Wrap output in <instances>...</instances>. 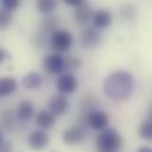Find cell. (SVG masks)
I'll return each mask as SVG.
<instances>
[{"mask_svg":"<svg viewBox=\"0 0 152 152\" xmlns=\"http://www.w3.org/2000/svg\"><path fill=\"white\" fill-rule=\"evenodd\" d=\"M96 103H97V100H95L91 95H86L83 101H82V109H83V112H86L87 115H88L91 112L96 110L94 108V106H96Z\"/></svg>","mask_w":152,"mask_h":152,"instance_id":"23","label":"cell"},{"mask_svg":"<svg viewBox=\"0 0 152 152\" xmlns=\"http://www.w3.org/2000/svg\"><path fill=\"white\" fill-rule=\"evenodd\" d=\"M1 125L2 128L7 132L12 131L15 126V115L13 113V110L11 109H5L1 113Z\"/></svg>","mask_w":152,"mask_h":152,"instance_id":"17","label":"cell"},{"mask_svg":"<svg viewBox=\"0 0 152 152\" xmlns=\"http://www.w3.org/2000/svg\"><path fill=\"white\" fill-rule=\"evenodd\" d=\"M64 62H65V69H68V70H77L82 66L81 58L77 56H74V55H69V56L64 57Z\"/></svg>","mask_w":152,"mask_h":152,"instance_id":"21","label":"cell"},{"mask_svg":"<svg viewBox=\"0 0 152 152\" xmlns=\"http://www.w3.org/2000/svg\"><path fill=\"white\" fill-rule=\"evenodd\" d=\"M43 65L45 70L50 74H61L65 69L64 57L61 53H51L45 56L43 61Z\"/></svg>","mask_w":152,"mask_h":152,"instance_id":"5","label":"cell"},{"mask_svg":"<svg viewBox=\"0 0 152 152\" xmlns=\"http://www.w3.org/2000/svg\"><path fill=\"white\" fill-rule=\"evenodd\" d=\"M122 146V138L115 128H106L96 137L99 152H119Z\"/></svg>","mask_w":152,"mask_h":152,"instance_id":"2","label":"cell"},{"mask_svg":"<svg viewBox=\"0 0 152 152\" xmlns=\"http://www.w3.org/2000/svg\"><path fill=\"white\" fill-rule=\"evenodd\" d=\"M37 10L40 12V13H44V14H49L52 13L56 7H57V1L56 0H38L37 4Z\"/></svg>","mask_w":152,"mask_h":152,"instance_id":"19","label":"cell"},{"mask_svg":"<svg viewBox=\"0 0 152 152\" xmlns=\"http://www.w3.org/2000/svg\"><path fill=\"white\" fill-rule=\"evenodd\" d=\"M34 42H37V46H39V48H45L49 44V42H48L46 37H45V32L38 33L34 37Z\"/></svg>","mask_w":152,"mask_h":152,"instance_id":"26","label":"cell"},{"mask_svg":"<svg viewBox=\"0 0 152 152\" xmlns=\"http://www.w3.org/2000/svg\"><path fill=\"white\" fill-rule=\"evenodd\" d=\"M101 40V32L94 26H87L81 32V44L86 49L95 48Z\"/></svg>","mask_w":152,"mask_h":152,"instance_id":"6","label":"cell"},{"mask_svg":"<svg viewBox=\"0 0 152 152\" xmlns=\"http://www.w3.org/2000/svg\"><path fill=\"white\" fill-rule=\"evenodd\" d=\"M108 115L102 112V110H94L90 114L87 115V122L88 126L93 129H97V131H103L107 128L108 125Z\"/></svg>","mask_w":152,"mask_h":152,"instance_id":"8","label":"cell"},{"mask_svg":"<svg viewBox=\"0 0 152 152\" xmlns=\"http://www.w3.org/2000/svg\"><path fill=\"white\" fill-rule=\"evenodd\" d=\"M20 5V1L19 0H1V7L2 10H6V11H14L15 8H18Z\"/></svg>","mask_w":152,"mask_h":152,"instance_id":"25","label":"cell"},{"mask_svg":"<svg viewBox=\"0 0 152 152\" xmlns=\"http://www.w3.org/2000/svg\"><path fill=\"white\" fill-rule=\"evenodd\" d=\"M84 125H88L87 119L81 120L78 124L64 129V132L62 134L63 141L66 145H76V144L82 142L87 137V129H86Z\"/></svg>","mask_w":152,"mask_h":152,"instance_id":"3","label":"cell"},{"mask_svg":"<svg viewBox=\"0 0 152 152\" xmlns=\"http://www.w3.org/2000/svg\"><path fill=\"white\" fill-rule=\"evenodd\" d=\"M150 120H152V109H151V112H150Z\"/></svg>","mask_w":152,"mask_h":152,"instance_id":"31","label":"cell"},{"mask_svg":"<svg viewBox=\"0 0 152 152\" xmlns=\"http://www.w3.org/2000/svg\"><path fill=\"white\" fill-rule=\"evenodd\" d=\"M34 113V108L33 104L27 101V100H23L19 102L18 104V109H17V118L21 121V122H26L28 121Z\"/></svg>","mask_w":152,"mask_h":152,"instance_id":"14","label":"cell"},{"mask_svg":"<svg viewBox=\"0 0 152 152\" xmlns=\"http://www.w3.org/2000/svg\"><path fill=\"white\" fill-rule=\"evenodd\" d=\"M120 15L124 20H132L137 15V7L133 5H125L120 10Z\"/></svg>","mask_w":152,"mask_h":152,"instance_id":"22","label":"cell"},{"mask_svg":"<svg viewBox=\"0 0 152 152\" xmlns=\"http://www.w3.org/2000/svg\"><path fill=\"white\" fill-rule=\"evenodd\" d=\"M56 122V115L52 114L49 109H43L40 110L37 115H36V124L42 128V129H46V128H51Z\"/></svg>","mask_w":152,"mask_h":152,"instance_id":"13","label":"cell"},{"mask_svg":"<svg viewBox=\"0 0 152 152\" xmlns=\"http://www.w3.org/2000/svg\"><path fill=\"white\" fill-rule=\"evenodd\" d=\"M49 144V135L44 129H36L32 131L28 135V145L31 148L39 151L46 147Z\"/></svg>","mask_w":152,"mask_h":152,"instance_id":"10","label":"cell"},{"mask_svg":"<svg viewBox=\"0 0 152 152\" xmlns=\"http://www.w3.org/2000/svg\"><path fill=\"white\" fill-rule=\"evenodd\" d=\"M134 89V77L129 71L116 70L103 81V93L112 100H126Z\"/></svg>","mask_w":152,"mask_h":152,"instance_id":"1","label":"cell"},{"mask_svg":"<svg viewBox=\"0 0 152 152\" xmlns=\"http://www.w3.org/2000/svg\"><path fill=\"white\" fill-rule=\"evenodd\" d=\"M112 13L108 11V10H104V8H101V10H97L95 13H94V17H93V25L94 27H96L97 30H101V28H106L110 25L112 23Z\"/></svg>","mask_w":152,"mask_h":152,"instance_id":"12","label":"cell"},{"mask_svg":"<svg viewBox=\"0 0 152 152\" xmlns=\"http://www.w3.org/2000/svg\"><path fill=\"white\" fill-rule=\"evenodd\" d=\"M139 135L145 140H152V120H146L140 125Z\"/></svg>","mask_w":152,"mask_h":152,"instance_id":"20","label":"cell"},{"mask_svg":"<svg viewBox=\"0 0 152 152\" xmlns=\"http://www.w3.org/2000/svg\"><path fill=\"white\" fill-rule=\"evenodd\" d=\"M78 82L77 78L71 72L62 74L57 80V89L61 94H71L77 89Z\"/></svg>","mask_w":152,"mask_h":152,"instance_id":"7","label":"cell"},{"mask_svg":"<svg viewBox=\"0 0 152 152\" xmlns=\"http://www.w3.org/2000/svg\"><path fill=\"white\" fill-rule=\"evenodd\" d=\"M72 42H74V37L66 30H57L51 34V39H50V44L52 49L57 50L58 52H63L70 49Z\"/></svg>","mask_w":152,"mask_h":152,"instance_id":"4","label":"cell"},{"mask_svg":"<svg viewBox=\"0 0 152 152\" xmlns=\"http://www.w3.org/2000/svg\"><path fill=\"white\" fill-rule=\"evenodd\" d=\"M94 11L91 8V6L88 4V2H83L81 6L76 7L75 11H74V19L77 24H81V25H84L87 24L90 19H93L94 17Z\"/></svg>","mask_w":152,"mask_h":152,"instance_id":"11","label":"cell"},{"mask_svg":"<svg viewBox=\"0 0 152 152\" xmlns=\"http://www.w3.org/2000/svg\"><path fill=\"white\" fill-rule=\"evenodd\" d=\"M12 19H13L12 12L6 11V10H2L0 12V25H1V27H7L12 23Z\"/></svg>","mask_w":152,"mask_h":152,"instance_id":"24","label":"cell"},{"mask_svg":"<svg viewBox=\"0 0 152 152\" xmlns=\"http://www.w3.org/2000/svg\"><path fill=\"white\" fill-rule=\"evenodd\" d=\"M12 150V145L8 141H4L1 138V147H0V152H11Z\"/></svg>","mask_w":152,"mask_h":152,"instance_id":"27","label":"cell"},{"mask_svg":"<svg viewBox=\"0 0 152 152\" xmlns=\"http://www.w3.org/2000/svg\"><path fill=\"white\" fill-rule=\"evenodd\" d=\"M18 84H17V81L13 78V77H2L0 80V95L2 97L12 94L15 91Z\"/></svg>","mask_w":152,"mask_h":152,"instance_id":"16","label":"cell"},{"mask_svg":"<svg viewBox=\"0 0 152 152\" xmlns=\"http://www.w3.org/2000/svg\"><path fill=\"white\" fill-rule=\"evenodd\" d=\"M43 82V77L39 72L37 71H31V72H27L23 80H21V83H23V87L25 89H36L38 87H40Z\"/></svg>","mask_w":152,"mask_h":152,"instance_id":"15","label":"cell"},{"mask_svg":"<svg viewBox=\"0 0 152 152\" xmlns=\"http://www.w3.org/2000/svg\"><path fill=\"white\" fill-rule=\"evenodd\" d=\"M58 18L53 14H50L48 17H45L43 19V23H42V30L43 32L45 33H53L58 30Z\"/></svg>","mask_w":152,"mask_h":152,"instance_id":"18","label":"cell"},{"mask_svg":"<svg viewBox=\"0 0 152 152\" xmlns=\"http://www.w3.org/2000/svg\"><path fill=\"white\" fill-rule=\"evenodd\" d=\"M8 58H11L10 52H8L5 48H1V49H0V62H4V61H6V59H8Z\"/></svg>","mask_w":152,"mask_h":152,"instance_id":"28","label":"cell"},{"mask_svg":"<svg viewBox=\"0 0 152 152\" xmlns=\"http://www.w3.org/2000/svg\"><path fill=\"white\" fill-rule=\"evenodd\" d=\"M64 2L66 4V5H70V6H74L75 8L76 7H78V6H81L83 2H84V0H64Z\"/></svg>","mask_w":152,"mask_h":152,"instance_id":"29","label":"cell"},{"mask_svg":"<svg viewBox=\"0 0 152 152\" xmlns=\"http://www.w3.org/2000/svg\"><path fill=\"white\" fill-rule=\"evenodd\" d=\"M138 152H152V147H150V146H141L138 150Z\"/></svg>","mask_w":152,"mask_h":152,"instance_id":"30","label":"cell"},{"mask_svg":"<svg viewBox=\"0 0 152 152\" xmlns=\"http://www.w3.org/2000/svg\"><path fill=\"white\" fill-rule=\"evenodd\" d=\"M48 107H49V110L52 114H55L56 116L57 115L59 116V115L64 114L68 110L69 101H68V99L63 94H57V95H53L50 99V101L48 103Z\"/></svg>","mask_w":152,"mask_h":152,"instance_id":"9","label":"cell"}]
</instances>
